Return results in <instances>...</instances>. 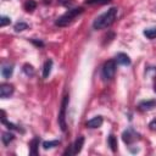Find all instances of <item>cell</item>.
I'll list each match as a JSON object with an SVG mask.
<instances>
[{
  "mask_svg": "<svg viewBox=\"0 0 156 156\" xmlns=\"http://www.w3.org/2000/svg\"><path fill=\"white\" fill-rule=\"evenodd\" d=\"M23 72H24V73H26L28 77L34 76V68H33V66H32V65L26 63V65L23 66Z\"/></svg>",
  "mask_w": 156,
  "mask_h": 156,
  "instance_id": "cell-19",
  "label": "cell"
},
{
  "mask_svg": "<svg viewBox=\"0 0 156 156\" xmlns=\"http://www.w3.org/2000/svg\"><path fill=\"white\" fill-rule=\"evenodd\" d=\"M51 68H52V60H46L43 67V78L49 77V74L51 73Z\"/></svg>",
  "mask_w": 156,
  "mask_h": 156,
  "instance_id": "cell-10",
  "label": "cell"
},
{
  "mask_svg": "<svg viewBox=\"0 0 156 156\" xmlns=\"http://www.w3.org/2000/svg\"><path fill=\"white\" fill-rule=\"evenodd\" d=\"M117 15H118V9H117V7H111V9H108L107 11H105L104 13H101L100 16H98V17L94 20V22H93V28H94V29H105V28L110 27V26L115 22Z\"/></svg>",
  "mask_w": 156,
  "mask_h": 156,
  "instance_id": "cell-1",
  "label": "cell"
},
{
  "mask_svg": "<svg viewBox=\"0 0 156 156\" xmlns=\"http://www.w3.org/2000/svg\"><path fill=\"white\" fill-rule=\"evenodd\" d=\"M39 141H40V139L38 138V136H35L32 141H30V144H29V146H30V155H38V146H39Z\"/></svg>",
  "mask_w": 156,
  "mask_h": 156,
  "instance_id": "cell-12",
  "label": "cell"
},
{
  "mask_svg": "<svg viewBox=\"0 0 156 156\" xmlns=\"http://www.w3.org/2000/svg\"><path fill=\"white\" fill-rule=\"evenodd\" d=\"M32 43H34L37 46H43V45H44V43H43V41H40V40L38 41V40H34V39H32Z\"/></svg>",
  "mask_w": 156,
  "mask_h": 156,
  "instance_id": "cell-25",
  "label": "cell"
},
{
  "mask_svg": "<svg viewBox=\"0 0 156 156\" xmlns=\"http://www.w3.org/2000/svg\"><path fill=\"white\" fill-rule=\"evenodd\" d=\"M13 94V87L9 83H4L0 85V96L2 99H6V98H10L11 95Z\"/></svg>",
  "mask_w": 156,
  "mask_h": 156,
  "instance_id": "cell-5",
  "label": "cell"
},
{
  "mask_svg": "<svg viewBox=\"0 0 156 156\" xmlns=\"http://www.w3.org/2000/svg\"><path fill=\"white\" fill-rule=\"evenodd\" d=\"M82 12H83V9H82V7H74V9H71V10H68L67 12H65L61 17H58V18L56 20L55 24L58 26V27H65V26L69 24V23H71L77 16H79Z\"/></svg>",
  "mask_w": 156,
  "mask_h": 156,
  "instance_id": "cell-2",
  "label": "cell"
},
{
  "mask_svg": "<svg viewBox=\"0 0 156 156\" xmlns=\"http://www.w3.org/2000/svg\"><path fill=\"white\" fill-rule=\"evenodd\" d=\"M13 139H15V135H13L12 133H10V132H5V133L2 134V136H1V140H2V143H4L5 145H9L10 141H12Z\"/></svg>",
  "mask_w": 156,
  "mask_h": 156,
  "instance_id": "cell-14",
  "label": "cell"
},
{
  "mask_svg": "<svg viewBox=\"0 0 156 156\" xmlns=\"http://www.w3.org/2000/svg\"><path fill=\"white\" fill-rule=\"evenodd\" d=\"M133 133V130L132 129H128V130H126L124 133H123V141L124 143H127V144H132L134 140H135V136H134V134H132Z\"/></svg>",
  "mask_w": 156,
  "mask_h": 156,
  "instance_id": "cell-11",
  "label": "cell"
},
{
  "mask_svg": "<svg viewBox=\"0 0 156 156\" xmlns=\"http://www.w3.org/2000/svg\"><path fill=\"white\" fill-rule=\"evenodd\" d=\"M111 0H87L85 4L87 5H102V4H107Z\"/></svg>",
  "mask_w": 156,
  "mask_h": 156,
  "instance_id": "cell-21",
  "label": "cell"
},
{
  "mask_svg": "<svg viewBox=\"0 0 156 156\" xmlns=\"http://www.w3.org/2000/svg\"><path fill=\"white\" fill-rule=\"evenodd\" d=\"M144 35L147 39H155L156 38V28H147L144 30Z\"/></svg>",
  "mask_w": 156,
  "mask_h": 156,
  "instance_id": "cell-17",
  "label": "cell"
},
{
  "mask_svg": "<svg viewBox=\"0 0 156 156\" xmlns=\"http://www.w3.org/2000/svg\"><path fill=\"white\" fill-rule=\"evenodd\" d=\"M58 2H60L61 5H65V6H68V5H71V4H72V1H71V0H58Z\"/></svg>",
  "mask_w": 156,
  "mask_h": 156,
  "instance_id": "cell-23",
  "label": "cell"
},
{
  "mask_svg": "<svg viewBox=\"0 0 156 156\" xmlns=\"http://www.w3.org/2000/svg\"><path fill=\"white\" fill-rule=\"evenodd\" d=\"M156 106V100H144V101H141L140 104H139V107H140V110H151V108H154Z\"/></svg>",
  "mask_w": 156,
  "mask_h": 156,
  "instance_id": "cell-9",
  "label": "cell"
},
{
  "mask_svg": "<svg viewBox=\"0 0 156 156\" xmlns=\"http://www.w3.org/2000/svg\"><path fill=\"white\" fill-rule=\"evenodd\" d=\"M10 23H11L10 17H6V16H1L0 17V27H5V26H7Z\"/></svg>",
  "mask_w": 156,
  "mask_h": 156,
  "instance_id": "cell-22",
  "label": "cell"
},
{
  "mask_svg": "<svg viewBox=\"0 0 156 156\" xmlns=\"http://www.w3.org/2000/svg\"><path fill=\"white\" fill-rule=\"evenodd\" d=\"M27 28H28V24L26 22H17L15 24V30L16 32H22V30H24Z\"/></svg>",
  "mask_w": 156,
  "mask_h": 156,
  "instance_id": "cell-20",
  "label": "cell"
},
{
  "mask_svg": "<svg viewBox=\"0 0 156 156\" xmlns=\"http://www.w3.org/2000/svg\"><path fill=\"white\" fill-rule=\"evenodd\" d=\"M116 61L118 65H122V66H127V65H130V58L127 54L124 52H119L116 57Z\"/></svg>",
  "mask_w": 156,
  "mask_h": 156,
  "instance_id": "cell-7",
  "label": "cell"
},
{
  "mask_svg": "<svg viewBox=\"0 0 156 156\" xmlns=\"http://www.w3.org/2000/svg\"><path fill=\"white\" fill-rule=\"evenodd\" d=\"M83 144H84V138L83 136H78L77 140L74 141V145H73V152L74 154L80 152V150L83 147Z\"/></svg>",
  "mask_w": 156,
  "mask_h": 156,
  "instance_id": "cell-13",
  "label": "cell"
},
{
  "mask_svg": "<svg viewBox=\"0 0 156 156\" xmlns=\"http://www.w3.org/2000/svg\"><path fill=\"white\" fill-rule=\"evenodd\" d=\"M108 145H110V147H111V150L115 152L116 150H117V140H116V138H115V135L113 134H111L110 136H108Z\"/></svg>",
  "mask_w": 156,
  "mask_h": 156,
  "instance_id": "cell-18",
  "label": "cell"
},
{
  "mask_svg": "<svg viewBox=\"0 0 156 156\" xmlns=\"http://www.w3.org/2000/svg\"><path fill=\"white\" fill-rule=\"evenodd\" d=\"M35 7H37V2L34 0H27L24 2V10L28 12H32L33 10H35Z\"/></svg>",
  "mask_w": 156,
  "mask_h": 156,
  "instance_id": "cell-15",
  "label": "cell"
},
{
  "mask_svg": "<svg viewBox=\"0 0 156 156\" xmlns=\"http://www.w3.org/2000/svg\"><path fill=\"white\" fill-rule=\"evenodd\" d=\"M116 73V61L115 60H108L104 63L102 69H101V74L104 79H112L113 76Z\"/></svg>",
  "mask_w": 156,
  "mask_h": 156,
  "instance_id": "cell-3",
  "label": "cell"
},
{
  "mask_svg": "<svg viewBox=\"0 0 156 156\" xmlns=\"http://www.w3.org/2000/svg\"><path fill=\"white\" fill-rule=\"evenodd\" d=\"M58 144H60V140H49V141H44L43 143V147L45 150H48V149H51V147L57 146Z\"/></svg>",
  "mask_w": 156,
  "mask_h": 156,
  "instance_id": "cell-16",
  "label": "cell"
},
{
  "mask_svg": "<svg viewBox=\"0 0 156 156\" xmlns=\"http://www.w3.org/2000/svg\"><path fill=\"white\" fill-rule=\"evenodd\" d=\"M149 127H150V129H152V130H156V119L151 121V122H150V124H149Z\"/></svg>",
  "mask_w": 156,
  "mask_h": 156,
  "instance_id": "cell-24",
  "label": "cell"
},
{
  "mask_svg": "<svg viewBox=\"0 0 156 156\" xmlns=\"http://www.w3.org/2000/svg\"><path fill=\"white\" fill-rule=\"evenodd\" d=\"M68 95H65L63 99H62V104H61V108H60V113H58V117H57V121H58V126L61 127V129L65 132L66 130V110H67V106H68Z\"/></svg>",
  "mask_w": 156,
  "mask_h": 156,
  "instance_id": "cell-4",
  "label": "cell"
},
{
  "mask_svg": "<svg viewBox=\"0 0 156 156\" xmlns=\"http://www.w3.org/2000/svg\"><path fill=\"white\" fill-rule=\"evenodd\" d=\"M12 73H13V66H12V65L7 63V65H4V66H2V68H1V76H2L5 79L10 78V77L12 76Z\"/></svg>",
  "mask_w": 156,
  "mask_h": 156,
  "instance_id": "cell-8",
  "label": "cell"
},
{
  "mask_svg": "<svg viewBox=\"0 0 156 156\" xmlns=\"http://www.w3.org/2000/svg\"><path fill=\"white\" fill-rule=\"evenodd\" d=\"M102 122H104V119H102L101 116H95V117H93L91 119H89L87 122V127H89V128H99L102 124Z\"/></svg>",
  "mask_w": 156,
  "mask_h": 156,
  "instance_id": "cell-6",
  "label": "cell"
}]
</instances>
